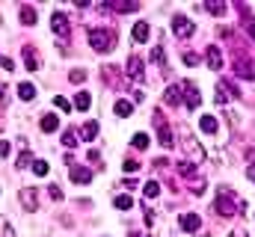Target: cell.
Segmentation results:
<instances>
[{"label":"cell","instance_id":"6da1fadb","mask_svg":"<svg viewBox=\"0 0 255 237\" xmlns=\"http://www.w3.org/2000/svg\"><path fill=\"white\" fill-rule=\"evenodd\" d=\"M244 208H247V205L232 193V187H220V196H217V214H220V217L229 220V217H235V214L244 211Z\"/></svg>","mask_w":255,"mask_h":237},{"label":"cell","instance_id":"7a4b0ae2","mask_svg":"<svg viewBox=\"0 0 255 237\" xmlns=\"http://www.w3.org/2000/svg\"><path fill=\"white\" fill-rule=\"evenodd\" d=\"M89 45L98 54H110L116 48V30H104V27H92L89 30Z\"/></svg>","mask_w":255,"mask_h":237},{"label":"cell","instance_id":"3957f363","mask_svg":"<svg viewBox=\"0 0 255 237\" xmlns=\"http://www.w3.org/2000/svg\"><path fill=\"white\" fill-rule=\"evenodd\" d=\"M154 124H157V142H160L163 148H172L175 139H172V130H169V124L163 121V113H160V110L154 113Z\"/></svg>","mask_w":255,"mask_h":237},{"label":"cell","instance_id":"277c9868","mask_svg":"<svg viewBox=\"0 0 255 237\" xmlns=\"http://www.w3.org/2000/svg\"><path fill=\"white\" fill-rule=\"evenodd\" d=\"M172 33H175L178 39H190L193 33H196V24H193L187 15H175V18H172Z\"/></svg>","mask_w":255,"mask_h":237},{"label":"cell","instance_id":"5b68a950","mask_svg":"<svg viewBox=\"0 0 255 237\" xmlns=\"http://www.w3.org/2000/svg\"><path fill=\"white\" fill-rule=\"evenodd\" d=\"M238 86L232 80H217V104H229L232 98H238Z\"/></svg>","mask_w":255,"mask_h":237},{"label":"cell","instance_id":"8992f818","mask_svg":"<svg viewBox=\"0 0 255 237\" xmlns=\"http://www.w3.org/2000/svg\"><path fill=\"white\" fill-rule=\"evenodd\" d=\"M181 148L187 151V157H190V163H202L205 160V148L193 139L190 133H184V142H181Z\"/></svg>","mask_w":255,"mask_h":237},{"label":"cell","instance_id":"52a82bcc","mask_svg":"<svg viewBox=\"0 0 255 237\" xmlns=\"http://www.w3.org/2000/svg\"><path fill=\"white\" fill-rule=\"evenodd\" d=\"M51 27H54V33L63 39V45H65L68 36H71V24H68V18H65L63 12H54V15H51Z\"/></svg>","mask_w":255,"mask_h":237},{"label":"cell","instance_id":"ba28073f","mask_svg":"<svg viewBox=\"0 0 255 237\" xmlns=\"http://www.w3.org/2000/svg\"><path fill=\"white\" fill-rule=\"evenodd\" d=\"M18 199H21V208H24L27 214H33V211L39 208V196H36L33 187H21V190H18Z\"/></svg>","mask_w":255,"mask_h":237},{"label":"cell","instance_id":"9c48e42d","mask_svg":"<svg viewBox=\"0 0 255 237\" xmlns=\"http://www.w3.org/2000/svg\"><path fill=\"white\" fill-rule=\"evenodd\" d=\"M145 65H142V59L139 57H128V65H125V74L130 80H136V83H142L145 80V71H142Z\"/></svg>","mask_w":255,"mask_h":237},{"label":"cell","instance_id":"30bf717a","mask_svg":"<svg viewBox=\"0 0 255 237\" xmlns=\"http://www.w3.org/2000/svg\"><path fill=\"white\" fill-rule=\"evenodd\" d=\"M181 92H184V104H187L190 110H196V107H199V101H202V95H199L196 83H190V80H184V83H181Z\"/></svg>","mask_w":255,"mask_h":237},{"label":"cell","instance_id":"8fae6325","mask_svg":"<svg viewBox=\"0 0 255 237\" xmlns=\"http://www.w3.org/2000/svg\"><path fill=\"white\" fill-rule=\"evenodd\" d=\"M208 65H211V71H223V51L220 48H208Z\"/></svg>","mask_w":255,"mask_h":237},{"label":"cell","instance_id":"7c38bea8","mask_svg":"<svg viewBox=\"0 0 255 237\" xmlns=\"http://www.w3.org/2000/svg\"><path fill=\"white\" fill-rule=\"evenodd\" d=\"M181 229L184 232H199V226H202V220H199V214H181Z\"/></svg>","mask_w":255,"mask_h":237},{"label":"cell","instance_id":"4fadbf2b","mask_svg":"<svg viewBox=\"0 0 255 237\" xmlns=\"http://www.w3.org/2000/svg\"><path fill=\"white\" fill-rule=\"evenodd\" d=\"M235 68H238V77H247V80H255V68H253V62H250V59L244 62V57H238V62H235Z\"/></svg>","mask_w":255,"mask_h":237},{"label":"cell","instance_id":"5bb4252c","mask_svg":"<svg viewBox=\"0 0 255 237\" xmlns=\"http://www.w3.org/2000/svg\"><path fill=\"white\" fill-rule=\"evenodd\" d=\"M71 181L74 184H89L92 181V172L86 166H71Z\"/></svg>","mask_w":255,"mask_h":237},{"label":"cell","instance_id":"9a60e30c","mask_svg":"<svg viewBox=\"0 0 255 237\" xmlns=\"http://www.w3.org/2000/svg\"><path fill=\"white\" fill-rule=\"evenodd\" d=\"M163 101H166V104H175V107H178V104L184 101V98H181V83L169 86V89H166V95H163Z\"/></svg>","mask_w":255,"mask_h":237},{"label":"cell","instance_id":"2e32d148","mask_svg":"<svg viewBox=\"0 0 255 237\" xmlns=\"http://www.w3.org/2000/svg\"><path fill=\"white\" fill-rule=\"evenodd\" d=\"M95 136H98V121H86V124L80 127V139H83V142H92Z\"/></svg>","mask_w":255,"mask_h":237},{"label":"cell","instance_id":"e0dca14e","mask_svg":"<svg viewBox=\"0 0 255 237\" xmlns=\"http://www.w3.org/2000/svg\"><path fill=\"white\" fill-rule=\"evenodd\" d=\"M104 6H107V9H116V12H136V9H139V3H136V0H119V3H104Z\"/></svg>","mask_w":255,"mask_h":237},{"label":"cell","instance_id":"ac0fdd59","mask_svg":"<svg viewBox=\"0 0 255 237\" xmlns=\"http://www.w3.org/2000/svg\"><path fill=\"white\" fill-rule=\"evenodd\" d=\"M21 51H24V62H27V68H30V71H39V54H36L30 45L21 48Z\"/></svg>","mask_w":255,"mask_h":237},{"label":"cell","instance_id":"d6986e66","mask_svg":"<svg viewBox=\"0 0 255 237\" xmlns=\"http://www.w3.org/2000/svg\"><path fill=\"white\" fill-rule=\"evenodd\" d=\"M74 107H77L80 113H86V110L92 107V95H89V92H77V95H74Z\"/></svg>","mask_w":255,"mask_h":237},{"label":"cell","instance_id":"ffe728a7","mask_svg":"<svg viewBox=\"0 0 255 237\" xmlns=\"http://www.w3.org/2000/svg\"><path fill=\"white\" fill-rule=\"evenodd\" d=\"M175 166H178V172H181V175L190 178V181H196V178H199V169L193 166L190 160H181V163H175Z\"/></svg>","mask_w":255,"mask_h":237},{"label":"cell","instance_id":"44dd1931","mask_svg":"<svg viewBox=\"0 0 255 237\" xmlns=\"http://www.w3.org/2000/svg\"><path fill=\"white\" fill-rule=\"evenodd\" d=\"M18 98L21 101H33L36 98V86L33 83H18Z\"/></svg>","mask_w":255,"mask_h":237},{"label":"cell","instance_id":"7402d4cb","mask_svg":"<svg viewBox=\"0 0 255 237\" xmlns=\"http://www.w3.org/2000/svg\"><path fill=\"white\" fill-rule=\"evenodd\" d=\"M57 121H60V118L54 116V113H45L39 124H42V130H45V133H54V130H57Z\"/></svg>","mask_w":255,"mask_h":237},{"label":"cell","instance_id":"603a6c76","mask_svg":"<svg viewBox=\"0 0 255 237\" xmlns=\"http://www.w3.org/2000/svg\"><path fill=\"white\" fill-rule=\"evenodd\" d=\"M21 24L24 27H33L36 24V9L33 6H21Z\"/></svg>","mask_w":255,"mask_h":237},{"label":"cell","instance_id":"cb8c5ba5","mask_svg":"<svg viewBox=\"0 0 255 237\" xmlns=\"http://www.w3.org/2000/svg\"><path fill=\"white\" fill-rule=\"evenodd\" d=\"M133 42H148V24L145 21H139L133 27Z\"/></svg>","mask_w":255,"mask_h":237},{"label":"cell","instance_id":"d4e9b609","mask_svg":"<svg viewBox=\"0 0 255 237\" xmlns=\"http://www.w3.org/2000/svg\"><path fill=\"white\" fill-rule=\"evenodd\" d=\"M130 113H133V104L130 101H116V116L119 118H128Z\"/></svg>","mask_w":255,"mask_h":237},{"label":"cell","instance_id":"484cf974","mask_svg":"<svg viewBox=\"0 0 255 237\" xmlns=\"http://www.w3.org/2000/svg\"><path fill=\"white\" fill-rule=\"evenodd\" d=\"M199 124H202V130H205V133H217V118H214V116H202V118H199Z\"/></svg>","mask_w":255,"mask_h":237},{"label":"cell","instance_id":"4316f807","mask_svg":"<svg viewBox=\"0 0 255 237\" xmlns=\"http://www.w3.org/2000/svg\"><path fill=\"white\" fill-rule=\"evenodd\" d=\"M205 9H208L211 15H223V12H226V3H220V0H208Z\"/></svg>","mask_w":255,"mask_h":237},{"label":"cell","instance_id":"83f0119b","mask_svg":"<svg viewBox=\"0 0 255 237\" xmlns=\"http://www.w3.org/2000/svg\"><path fill=\"white\" fill-rule=\"evenodd\" d=\"M119 74H122V71H119L116 65H110V68H104V80H107V83H113V86L119 83Z\"/></svg>","mask_w":255,"mask_h":237},{"label":"cell","instance_id":"f1b7e54d","mask_svg":"<svg viewBox=\"0 0 255 237\" xmlns=\"http://www.w3.org/2000/svg\"><path fill=\"white\" fill-rule=\"evenodd\" d=\"M142 193H145V199H154V196L160 193V184H157V181H145V187H142Z\"/></svg>","mask_w":255,"mask_h":237},{"label":"cell","instance_id":"f546056e","mask_svg":"<svg viewBox=\"0 0 255 237\" xmlns=\"http://www.w3.org/2000/svg\"><path fill=\"white\" fill-rule=\"evenodd\" d=\"M63 145H65V148H74V145H80L74 130H65V133H63Z\"/></svg>","mask_w":255,"mask_h":237},{"label":"cell","instance_id":"4dcf8cb0","mask_svg":"<svg viewBox=\"0 0 255 237\" xmlns=\"http://www.w3.org/2000/svg\"><path fill=\"white\" fill-rule=\"evenodd\" d=\"M116 208H119V211H130V208H133V199H130V196H116Z\"/></svg>","mask_w":255,"mask_h":237},{"label":"cell","instance_id":"1f68e13d","mask_svg":"<svg viewBox=\"0 0 255 237\" xmlns=\"http://www.w3.org/2000/svg\"><path fill=\"white\" fill-rule=\"evenodd\" d=\"M130 145H133V148H139V151H142V148H145V145H148V136H145V133H133V139H130Z\"/></svg>","mask_w":255,"mask_h":237},{"label":"cell","instance_id":"d6a6232c","mask_svg":"<svg viewBox=\"0 0 255 237\" xmlns=\"http://www.w3.org/2000/svg\"><path fill=\"white\" fill-rule=\"evenodd\" d=\"M151 59H154L163 71H166V57H163V48H154V51H151Z\"/></svg>","mask_w":255,"mask_h":237},{"label":"cell","instance_id":"836d02e7","mask_svg":"<svg viewBox=\"0 0 255 237\" xmlns=\"http://www.w3.org/2000/svg\"><path fill=\"white\" fill-rule=\"evenodd\" d=\"M48 169H51V166H48V163H45V160H33V172H36V175H48Z\"/></svg>","mask_w":255,"mask_h":237},{"label":"cell","instance_id":"e575fe53","mask_svg":"<svg viewBox=\"0 0 255 237\" xmlns=\"http://www.w3.org/2000/svg\"><path fill=\"white\" fill-rule=\"evenodd\" d=\"M68 80H71V83H83V80H86V71H83V68H74V71L68 74Z\"/></svg>","mask_w":255,"mask_h":237},{"label":"cell","instance_id":"d590c367","mask_svg":"<svg viewBox=\"0 0 255 237\" xmlns=\"http://www.w3.org/2000/svg\"><path fill=\"white\" fill-rule=\"evenodd\" d=\"M54 107H57V110H60V113H68V110H71V104H68V101H65V98H60V95H57V98H54Z\"/></svg>","mask_w":255,"mask_h":237},{"label":"cell","instance_id":"8d00e7d4","mask_svg":"<svg viewBox=\"0 0 255 237\" xmlns=\"http://www.w3.org/2000/svg\"><path fill=\"white\" fill-rule=\"evenodd\" d=\"M30 163H33V154H30V151H24V154L18 157V169H27Z\"/></svg>","mask_w":255,"mask_h":237},{"label":"cell","instance_id":"74e56055","mask_svg":"<svg viewBox=\"0 0 255 237\" xmlns=\"http://www.w3.org/2000/svg\"><path fill=\"white\" fill-rule=\"evenodd\" d=\"M190 190H193V196H202V193H205V178H196Z\"/></svg>","mask_w":255,"mask_h":237},{"label":"cell","instance_id":"f35d334b","mask_svg":"<svg viewBox=\"0 0 255 237\" xmlns=\"http://www.w3.org/2000/svg\"><path fill=\"white\" fill-rule=\"evenodd\" d=\"M0 237H15V229L9 223H3V220H0Z\"/></svg>","mask_w":255,"mask_h":237},{"label":"cell","instance_id":"ab89813d","mask_svg":"<svg viewBox=\"0 0 255 237\" xmlns=\"http://www.w3.org/2000/svg\"><path fill=\"white\" fill-rule=\"evenodd\" d=\"M48 193H51V199H54V202H63V199H65V196H63V190H60L57 184H54V187H48Z\"/></svg>","mask_w":255,"mask_h":237},{"label":"cell","instance_id":"60d3db41","mask_svg":"<svg viewBox=\"0 0 255 237\" xmlns=\"http://www.w3.org/2000/svg\"><path fill=\"white\" fill-rule=\"evenodd\" d=\"M136 169H139V163H136V160H128V157H125V172H136Z\"/></svg>","mask_w":255,"mask_h":237},{"label":"cell","instance_id":"b9f144b4","mask_svg":"<svg viewBox=\"0 0 255 237\" xmlns=\"http://www.w3.org/2000/svg\"><path fill=\"white\" fill-rule=\"evenodd\" d=\"M0 65H3L6 71H12V68H15V65H12V59H9V57H3V54H0Z\"/></svg>","mask_w":255,"mask_h":237},{"label":"cell","instance_id":"7bdbcfd3","mask_svg":"<svg viewBox=\"0 0 255 237\" xmlns=\"http://www.w3.org/2000/svg\"><path fill=\"white\" fill-rule=\"evenodd\" d=\"M184 62H187V65H196V62H199V57H196V54H184Z\"/></svg>","mask_w":255,"mask_h":237},{"label":"cell","instance_id":"ee69618b","mask_svg":"<svg viewBox=\"0 0 255 237\" xmlns=\"http://www.w3.org/2000/svg\"><path fill=\"white\" fill-rule=\"evenodd\" d=\"M247 178L255 184V163H250V166H247Z\"/></svg>","mask_w":255,"mask_h":237},{"label":"cell","instance_id":"f6af8a7d","mask_svg":"<svg viewBox=\"0 0 255 237\" xmlns=\"http://www.w3.org/2000/svg\"><path fill=\"white\" fill-rule=\"evenodd\" d=\"M244 27H247V33H250V36L255 39V21H250V24H244Z\"/></svg>","mask_w":255,"mask_h":237},{"label":"cell","instance_id":"bcb514c9","mask_svg":"<svg viewBox=\"0 0 255 237\" xmlns=\"http://www.w3.org/2000/svg\"><path fill=\"white\" fill-rule=\"evenodd\" d=\"M9 154V142H0V157H6Z\"/></svg>","mask_w":255,"mask_h":237},{"label":"cell","instance_id":"7dc6e473","mask_svg":"<svg viewBox=\"0 0 255 237\" xmlns=\"http://www.w3.org/2000/svg\"><path fill=\"white\" fill-rule=\"evenodd\" d=\"M229 237H247L244 232H229Z\"/></svg>","mask_w":255,"mask_h":237}]
</instances>
